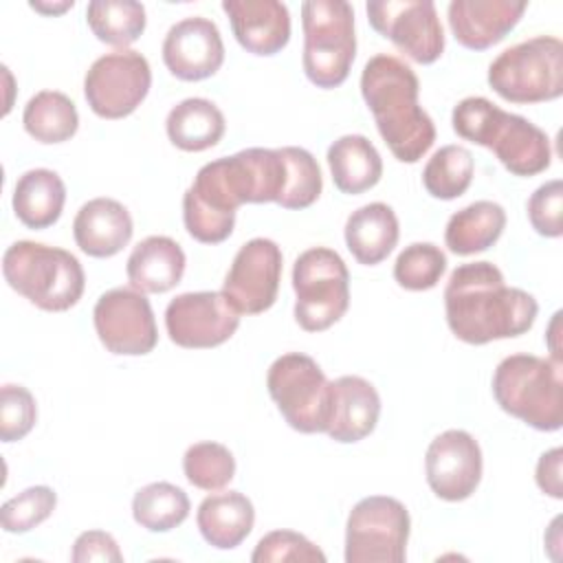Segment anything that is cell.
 Here are the masks:
<instances>
[{"mask_svg":"<svg viewBox=\"0 0 563 563\" xmlns=\"http://www.w3.org/2000/svg\"><path fill=\"white\" fill-rule=\"evenodd\" d=\"M427 484L444 501L468 499L482 479V449L464 429H449L431 440L424 455Z\"/></svg>","mask_w":563,"mask_h":563,"instance_id":"obj_17","label":"cell"},{"mask_svg":"<svg viewBox=\"0 0 563 563\" xmlns=\"http://www.w3.org/2000/svg\"><path fill=\"white\" fill-rule=\"evenodd\" d=\"M526 7L512 0H453L449 26L464 48L486 51L517 26Z\"/></svg>","mask_w":563,"mask_h":563,"instance_id":"obj_20","label":"cell"},{"mask_svg":"<svg viewBox=\"0 0 563 563\" xmlns=\"http://www.w3.org/2000/svg\"><path fill=\"white\" fill-rule=\"evenodd\" d=\"M266 387L282 418L299 433H321L330 420V380L319 363L301 352L275 358Z\"/></svg>","mask_w":563,"mask_h":563,"instance_id":"obj_10","label":"cell"},{"mask_svg":"<svg viewBox=\"0 0 563 563\" xmlns=\"http://www.w3.org/2000/svg\"><path fill=\"white\" fill-rule=\"evenodd\" d=\"M189 497L169 482H152L134 493L132 517L150 532H167L189 517Z\"/></svg>","mask_w":563,"mask_h":563,"instance_id":"obj_32","label":"cell"},{"mask_svg":"<svg viewBox=\"0 0 563 563\" xmlns=\"http://www.w3.org/2000/svg\"><path fill=\"white\" fill-rule=\"evenodd\" d=\"M2 275L7 284L46 312L73 308L86 286L79 260L59 246L18 240L2 255Z\"/></svg>","mask_w":563,"mask_h":563,"instance_id":"obj_5","label":"cell"},{"mask_svg":"<svg viewBox=\"0 0 563 563\" xmlns=\"http://www.w3.org/2000/svg\"><path fill=\"white\" fill-rule=\"evenodd\" d=\"M411 519L402 501L369 495L354 504L345 523V563H402Z\"/></svg>","mask_w":563,"mask_h":563,"instance_id":"obj_11","label":"cell"},{"mask_svg":"<svg viewBox=\"0 0 563 563\" xmlns=\"http://www.w3.org/2000/svg\"><path fill=\"white\" fill-rule=\"evenodd\" d=\"M86 22L99 42L119 46L134 44L145 31V7L134 0H92Z\"/></svg>","mask_w":563,"mask_h":563,"instance_id":"obj_31","label":"cell"},{"mask_svg":"<svg viewBox=\"0 0 563 563\" xmlns=\"http://www.w3.org/2000/svg\"><path fill=\"white\" fill-rule=\"evenodd\" d=\"M444 310L446 323L460 341L484 345L526 334L537 319L539 303L530 292L506 286L495 264L471 262L451 273Z\"/></svg>","mask_w":563,"mask_h":563,"instance_id":"obj_2","label":"cell"},{"mask_svg":"<svg viewBox=\"0 0 563 563\" xmlns=\"http://www.w3.org/2000/svg\"><path fill=\"white\" fill-rule=\"evenodd\" d=\"M134 224L130 211L114 198H92L77 211L73 235L77 246L90 257H112L132 240Z\"/></svg>","mask_w":563,"mask_h":563,"instance_id":"obj_22","label":"cell"},{"mask_svg":"<svg viewBox=\"0 0 563 563\" xmlns=\"http://www.w3.org/2000/svg\"><path fill=\"white\" fill-rule=\"evenodd\" d=\"M165 130L178 150L205 152L220 143L227 130V121L213 101L189 97L169 110Z\"/></svg>","mask_w":563,"mask_h":563,"instance_id":"obj_28","label":"cell"},{"mask_svg":"<svg viewBox=\"0 0 563 563\" xmlns=\"http://www.w3.org/2000/svg\"><path fill=\"white\" fill-rule=\"evenodd\" d=\"M150 86V62L132 48L97 57L84 77L86 101L101 119H123L132 114L147 97Z\"/></svg>","mask_w":563,"mask_h":563,"instance_id":"obj_12","label":"cell"},{"mask_svg":"<svg viewBox=\"0 0 563 563\" xmlns=\"http://www.w3.org/2000/svg\"><path fill=\"white\" fill-rule=\"evenodd\" d=\"M22 123L29 136L53 145L75 136L79 114L70 97L59 90H42L29 99L22 112Z\"/></svg>","mask_w":563,"mask_h":563,"instance_id":"obj_30","label":"cell"},{"mask_svg":"<svg viewBox=\"0 0 563 563\" xmlns=\"http://www.w3.org/2000/svg\"><path fill=\"white\" fill-rule=\"evenodd\" d=\"M488 86L510 103H541L563 95V42L537 35L499 53L488 66Z\"/></svg>","mask_w":563,"mask_h":563,"instance_id":"obj_8","label":"cell"},{"mask_svg":"<svg viewBox=\"0 0 563 563\" xmlns=\"http://www.w3.org/2000/svg\"><path fill=\"white\" fill-rule=\"evenodd\" d=\"M57 506V495L51 486H29L0 508V523L4 532L22 534L46 521Z\"/></svg>","mask_w":563,"mask_h":563,"instance_id":"obj_37","label":"cell"},{"mask_svg":"<svg viewBox=\"0 0 563 563\" xmlns=\"http://www.w3.org/2000/svg\"><path fill=\"white\" fill-rule=\"evenodd\" d=\"M561 464H563V449L556 446V449H550L545 451L539 462H537V473H534V479H537V486L554 497V499H561L563 497V477H561Z\"/></svg>","mask_w":563,"mask_h":563,"instance_id":"obj_42","label":"cell"},{"mask_svg":"<svg viewBox=\"0 0 563 563\" xmlns=\"http://www.w3.org/2000/svg\"><path fill=\"white\" fill-rule=\"evenodd\" d=\"M279 152L286 161L288 178H286V189L277 200V205L284 209L310 207L321 196V189H323V178H321L317 158L308 150L295 147V145L279 147Z\"/></svg>","mask_w":563,"mask_h":563,"instance_id":"obj_35","label":"cell"},{"mask_svg":"<svg viewBox=\"0 0 563 563\" xmlns=\"http://www.w3.org/2000/svg\"><path fill=\"white\" fill-rule=\"evenodd\" d=\"M185 264V253L176 240L167 235H150L132 249L125 273L134 290L143 295H161L180 284Z\"/></svg>","mask_w":563,"mask_h":563,"instance_id":"obj_23","label":"cell"},{"mask_svg":"<svg viewBox=\"0 0 563 563\" xmlns=\"http://www.w3.org/2000/svg\"><path fill=\"white\" fill-rule=\"evenodd\" d=\"M240 325V312L222 290L183 292L165 308V328L172 343L187 350L218 347Z\"/></svg>","mask_w":563,"mask_h":563,"instance_id":"obj_15","label":"cell"},{"mask_svg":"<svg viewBox=\"0 0 563 563\" xmlns=\"http://www.w3.org/2000/svg\"><path fill=\"white\" fill-rule=\"evenodd\" d=\"M75 2L73 0H64V2H59V4H48V2H31V9H35V11H42V13H62V11H66V9H70Z\"/></svg>","mask_w":563,"mask_h":563,"instance_id":"obj_43","label":"cell"},{"mask_svg":"<svg viewBox=\"0 0 563 563\" xmlns=\"http://www.w3.org/2000/svg\"><path fill=\"white\" fill-rule=\"evenodd\" d=\"M66 202V187L53 169L24 172L13 189V213L29 229H46L62 216Z\"/></svg>","mask_w":563,"mask_h":563,"instance_id":"obj_27","label":"cell"},{"mask_svg":"<svg viewBox=\"0 0 563 563\" xmlns=\"http://www.w3.org/2000/svg\"><path fill=\"white\" fill-rule=\"evenodd\" d=\"M295 321L306 332L334 325L350 306V273L343 257L325 246L303 251L292 266Z\"/></svg>","mask_w":563,"mask_h":563,"instance_id":"obj_9","label":"cell"},{"mask_svg":"<svg viewBox=\"0 0 563 563\" xmlns=\"http://www.w3.org/2000/svg\"><path fill=\"white\" fill-rule=\"evenodd\" d=\"M70 559L75 563H90V561H112L121 563L123 554L110 532L103 530H86L73 543Z\"/></svg>","mask_w":563,"mask_h":563,"instance_id":"obj_41","label":"cell"},{"mask_svg":"<svg viewBox=\"0 0 563 563\" xmlns=\"http://www.w3.org/2000/svg\"><path fill=\"white\" fill-rule=\"evenodd\" d=\"M238 44L253 55H275L290 40V13L279 0H224Z\"/></svg>","mask_w":563,"mask_h":563,"instance_id":"obj_19","label":"cell"},{"mask_svg":"<svg viewBox=\"0 0 563 563\" xmlns=\"http://www.w3.org/2000/svg\"><path fill=\"white\" fill-rule=\"evenodd\" d=\"M528 220L543 238L563 235V183L559 178L543 183L528 198Z\"/></svg>","mask_w":563,"mask_h":563,"instance_id":"obj_40","label":"cell"},{"mask_svg":"<svg viewBox=\"0 0 563 563\" xmlns=\"http://www.w3.org/2000/svg\"><path fill=\"white\" fill-rule=\"evenodd\" d=\"M475 161L462 145H444L433 152L422 169L424 189L440 200L460 198L473 180Z\"/></svg>","mask_w":563,"mask_h":563,"instance_id":"obj_33","label":"cell"},{"mask_svg":"<svg viewBox=\"0 0 563 563\" xmlns=\"http://www.w3.org/2000/svg\"><path fill=\"white\" fill-rule=\"evenodd\" d=\"M183 471L200 490H222L235 475V457L220 442H196L183 455Z\"/></svg>","mask_w":563,"mask_h":563,"instance_id":"obj_34","label":"cell"},{"mask_svg":"<svg viewBox=\"0 0 563 563\" xmlns=\"http://www.w3.org/2000/svg\"><path fill=\"white\" fill-rule=\"evenodd\" d=\"M457 136L490 150L515 176H537L552 163L548 134L526 117L497 108L486 97L462 99L451 114Z\"/></svg>","mask_w":563,"mask_h":563,"instance_id":"obj_4","label":"cell"},{"mask_svg":"<svg viewBox=\"0 0 563 563\" xmlns=\"http://www.w3.org/2000/svg\"><path fill=\"white\" fill-rule=\"evenodd\" d=\"M253 563H282V561H299V563H325V554L303 534L295 530H273L264 534L253 554Z\"/></svg>","mask_w":563,"mask_h":563,"instance_id":"obj_38","label":"cell"},{"mask_svg":"<svg viewBox=\"0 0 563 563\" xmlns=\"http://www.w3.org/2000/svg\"><path fill=\"white\" fill-rule=\"evenodd\" d=\"M101 345L119 356L150 354L158 343V330L150 299L132 286L106 290L92 310Z\"/></svg>","mask_w":563,"mask_h":563,"instance_id":"obj_14","label":"cell"},{"mask_svg":"<svg viewBox=\"0 0 563 563\" xmlns=\"http://www.w3.org/2000/svg\"><path fill=\"white\" fill-rule=\"evenodd\" d=\"M196 523L209 545L218 550H233L251 534L255 508L251 499L238 490L216 493L200 501Z\"/></svg>","mask_w":563,"mask_h":563,"instance_id":"obj_24","label":"cell"},{"mask_svg":"<svg viewBox=\"0 0 563 563\" xmlns=\"http://www.w3.org/2000/svg\"><path fill=\"white\" fill-rule=\"evenodd\" d=\"M325 158L334 187L350 196L372 189L383 176L380 154L363 134L339 136L328 147Z\"/></svg>","mask_w":563,"mask_h":563,"instance_id":"obj_26","label":"cell"},{"mask_svg":"<svg viewBox=\"0 0 563 563\" xmlns=\"http://www.w3.org/2000/svg\"><path fill=\"white\" fill-rule=\"evenodd\" d=\"M497 405L537 431L563 424V363L534 354H510L493 374Z\"/></svg>","mask_w":563,"mask_h":563,"instance_id":"obj_6","label":"cell"},{"mask_svg":"<svg viewBox=\"0 0 563 563\" xmlns=\"http://www.w3.org/2000/svg\"><path fill=\"white\" fill-rule=\"evenodd\" d=\"M504 227V207L493 200H477L449 218L444 242L455 255H475L490 249L501 238Z\"/></svg>","mask_w":563,"mask_h":563,"instance_id":"obj_29","label":"cell"},{"mask_svg":"<svg viewBox=\"0 0 563 563\" xmlns=\"http://www.w3.org/2000/svg\"><path fill=\"white\" fill-rule=\"evenodd\" d=\"M286 161L279 150L249 147L202 165L183 196L187 233L202 244L224 242L240 205L277 202L286 189Z\"/></svg>","mask_w":563,"mask_h":563,"instance_id":"obj_1","label":"cell"},{"mask_svg":"<svg viewBox=\"0 0 563 563\" xmlns=\"http://www.w3.org/2000/svg\"><path fill=\"white\" fill-rule=\"evenodd\" d=\"M376 33L418 64H433L444 53V29L431 0H372L365 4Z\"/></svg>","mask_w":563,"mask_h":563,"instance_id":"obj_13","label":"cell"},{"mask_svg":"<svg viewBox=\"0 0 563 563\" xmlns=\"http://www.w3.org/2000/svg\"><path fill=\"white\" fill-rule=\"evenodd\" d=\"M446 271V255L431 242H413L405 246L394 262V279L407 290L433 288Z\"/></svg>","mask_w":563,"mask_h":563,"instance_id":"obj_36","label":"cell"},{"mask_svg":"<svg viewBox=\"0 0 563 563\" xmlns=\"http://www.w3.org/2000/svg\"><path fill=\"white\" fill-rule=\"evenodd\" d=\"M163 62L183 81H200L216 75L224 62V44L216 22L189 15L176 22L163 40Z\"/></svg>","mask_w":563,"mask_h":563,"instance_id":"obj_18","label":"cell"},{"mask_svg":"<svg viewBox=\"0 0 563 563\" xmlns=\"http://www.w3.org/2000/svg\"><path fill=\"white\" fill-rule=\"evenodd\" d=\"M420 84L402 59L380 53L361 73V95L378 134L400 163H418L435 141V125L418 103Z\"/></svg>","mask_w":563,"mask_h":563,"instance_id":"obj_3","label":"cell"},{"mask_svg":"<svg viewBox=\"0 0 563 563\" xmlns=\"http://www.w3.org/2000/svg\"><path fill=\"white\" fill-rule=\"evenodd\" d=\"M282 264V249L273 240L253 238L235 253L222 292L240 314H260L277 299Z\"/></svg>","mask_w":563,"mask_h":563,"instance_id":"obj_16","label":"cell"},{"mask_svg":"<svg viewBox=\"0 0 563 563\" xmlns=\"http://www.w3.org/2000/svg\"><path fill=\"white\" fill-rule=\"evenodd\" d=\"M380 416V396L363 376H339L330 383V420L325 433L341 444L367 438Z\"/></svg>","mask_w":563,"mask_h":563,"instance_id":"obj_21","label":"cell"},{"mask_svg":"<svg viewBox=\"0 0 563 563\" xmlns=\"http://www.w3.org/2000/svg\"><path fill=\"white\" fill-rule=\"evenodd\" d=\"M303 73L317 88L341 86L356 57L354 9L345 0H308L301 4Z\"/></svg>","mask_w":563,"mask_h":563,"instance_id":"obj_7","label":"cell"},{"mask_svg":"<svg viewBox=\"0 0 563 563\" xmlns=\"http://www.w3.org/2000/svg\"><path fill=\"white\" fill-rule=\"evenodd\" d=\"M37 420V407L33 394L22 387L7 383L0 389V438L2 442H15L31 433Z\"/></svg>","mask_w":563,"mask_h":563,"instance_id":"obj_39","label":"cell"},{"mask_svg":"<svg viewBox=\"0 0 563 563\" xmlns=\"http://www.w3.org/2000/svg\"><path fill=\"white\" fill-rule=\"evenodd\" d=\"M398 218L385 202H369L350 213L345 244L354 260L365 266L380 264L398 244Z\"/></svg>","mask_w":563,"mask_h":563,"instance_id":"obj_25","label":"cell"}]
</instances>
